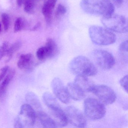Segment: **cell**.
Returning <instances> with one entry per match:
<instances>
[{"label":"cell","mask_w":128,"mask_h":128,"mask_svg":"<svg viewBox=\"0 0 128 128\" xmlns=\"http://www.w3.org/2000/svg\"><path fill=\"white\" fill-rule=\"evenodd\" d=\"M80 6L85 12L102 17L113 14L114 10V5L110 0H82Z\"/></svg>","instance_id":"6da1fadb"},{"label":"cell","mask_w":128,"mask_h":128,"mask_svg":"<svg viewBox=\"0 0 128 128\" xmlns=\"http://www.w3.org/2000/svg\"><path fill=\"white\" fill-rule=\"evenodd\" d=\"M69 68L76 76H93L97 72V69L93 63L87 58L83 56L73 58L70 64Z\"/></svg>","instance_id":"7a4b0ae2"},{"label":"cell","mask_w":128,"mask_h":128,"mask_svg":"<svg viewBox=\"0 0 128 128\" xmlns=\"http://www.w3.org/2000/svg\"><path fill=\"white\" fill-rule=\"evenodd\" d=\"M89 33L92 42L98 45H109L114 44L116 39V35L112 32L99 26L90 27Z\"/></svg>","instance_id":"3957f363"},{"label":"cell","mask_w":128,"mask_h":128,"mask_svg":"<svg viewBox=\"0 0 128 128\" xmlns=\"http://www.w3.org/2000/svg\"><path fill=\"white\" fill-rule=\"evenodd\" d=\"M84 114L92 120H98L104 116L106 113L105 105L99 100L92 98L86 99L84 102Z\"/></svg>","instance_id":"277c9868"},{"label":"cell","mask_w":128,"mask_h":128,"mask_svg":"<svg viewBox=\"0 0 128 128\" xmlns=\"http://www.w3.org/2000/svg\"><path fill=\"white\" fill-rule=\"evenodd\" d=\"M102 22L106 29L112 32L124 33L128 31V21L123 16L113 13L102 17Z\"/></svg>","instance_id":"5b68a950"},{"label":"cell","mask_w":128,"mask_h":128,"mask_svg":"<svg viewBox=\"0 0 128 128\" xmlns=\"http://www.w3.org/2000/svg\"><path fill=\"white\" fill-rule=\"evenodd\" d=\"M92 92L104 105L111 104L116 99L114 91L111 88L104 84L95 85Z\"/></svg>","instance_id":"8992f818"},{"label":"cell","mask_w":128,"mask_h":128,"mask_svg":"<svg viewBox=\"0 0 128 128\" xmlns=\"http://www.w3.org/2000/svg\"><path fill=\"white\" fill-rule=\"evenodd\" d=\"M93 56L96 63L103 69H110L115 64V59L113 55L105 50H96L93 52Z\"/></svg>","instance_id":"52a82bcc"},{"label":"cell","mask_w":128,"mask_h":128,"mask_svg":"<svg viewBox=\"0 0 128 128\" xmlns=\"http://www.w3.org/2000/svg\"><path fill=\"white\" fill-rule=\"evenodd\" d=\"M65 113L68 121L72 126L78 128H84L86 126V120L78 108L73 106H68L66 108Z\"/></svg>","instance_id":"ba28073f"},{"label":"cell","mask_w":128,"mask_h":128,"mask_svg":"<svg viewBox=\"0 0 128 128\" xmlns=\"http://www.w3.org/2000/svg\"><path fill=\"white\" fill-rule=\"evenodd\" d=\"M51 87L54 94L60 102L68 104L70 101L66 87L60 78H55L52 82Z\"/></svg>","instance_id":"9c48e42d"},{"label":"cell","mask_w":128,"mask_h":128,"mask_svg":"<svg viewBox=\"0 0 128 128\" xmlns=\"http://www.w3.org/2000/svg\"><path fill=\"white\" fill-rule=\"evenodd\" d=\"M20 115L23 116V121L26 126H31L35 124L37 114L35 109L29 104H24L22 106Z\"/></svg>","instance_id":"30bf717a"},{"label":"cell","mask_w":128,"mask_h":128,"mask_svg":"<svg viewBox=\"0 0 128 128\" xmlns=\"http://www.w3.org/2000/svg\"><path fill=\"white\" fill-rule=\"evenodd\" d=\"M66 88L70 97L73 100L79 101L85 96V93L74 82L68 83Z\"/></svg>","instance_id":"8fae6325"},{"label":"cell","mask_w":128,"mask_h":128,"mask_svg":"<svg viewBox=\"0 0 128 128\" xmlns=\"http://www.w3.org/2000/svg\"><path fill=\"white\" fill-rule=\"evenodd\" d=\"M74 82L84 92H92L95 84L88 77L77 76Z\"/></svg>","instance_id":"7c38bea8"},{"label":"cell","mask_w":128,"mask_h":128,"mask_svg":"<svg viewBox=\"0 0 128 128\" xmlns=\"http://www.w3.org/2000/svg\"><path fill=\"white\" fill-rule=\"evenodd\" d=\"M50 111L58 127H64L67 125L68 122V119L66 113L61 108Z\"/></svg>","instance_id":"4fadbf2b"},{"label":"cell","mask_w":128,"mask_h":128,"mask_svg":"<svg viewBox=\"0 0 128 128\" xmlns=\"http://www.w3.org/2000/svg\"><path fill=\"white\" fill-rule=\"evenodd\" d=\"M37 116L44 128H54L58 127L54 119L45 112L40 111L37 112Z\"/></svg>","instance_id":"5bb4252c"},{"label":"cell","mask_w":128,"mask_h":128,"mask_svg":"<svg viewBox=\"0 0 128 128\" xmlns=\"http://www.w3.org/2000/svg\"><path fill=\"white\" fill-rule=\"evenodd\" d=\"M56 2L57 0H48L42 7V14L48 23H49L51 20L52 13Z\"/></svg>","instance_id":"9a60e30c"},{"label":"cell","mask_w":128,"mask_h":128,"mask_svg":"<svg viewBox=\"0 0 128 128\" xmlns=\"http://www.w3.org/2000/svg\"><path fill=\"white\" fill-rule=\"evenodd\" d=\"M33 56L30 54H22L20 56L17 65L21 69L30 70L32 64Z\"/></svg>","instance_id":"2e32d148"},{"label":"cell","mask_w":128,"mask_h":128,"mask_svg":"<svg viewBox=\"0 0 128 128\" xmlns=\"http://www.w3.org/2000/svg\"><path fill=\"white\" fill-rule=\"evenodd\" d=\"M43 102L50 110L60 108L55 97L50 93L46 92L42 95Z\"/></svg>","instance_id":"e0dca14e"},{"label":"cell","mask_w":128,"mask_h":128,"mask_svg":"<svg viewBox=\"0 0 128 128\" xmlns=\"http://www.w3.org/2000/svg\"><path fill=\"white\" fill-rule=\"evenodd\" d=\"M15 74V71L12 69L9 72L7 75L0 85V100L2 99L6 91V89L10 82L12 80Z\"/></svg>","instance_id":"ac0fdd59"},{"label":"cell","mask_w":128,"mask_h":128,"mask_svg":"<svg viewBox=\"0 0 128 128\" xmlns=\"http://www.w3.org/2000/svg\"><path fill=\"white\" fill-rule=\"evenodd\" d=\"M45 46L47 50L48 58H52L56 54L58 48L56 42L52 39H47Z\"/></svg>","instance_id":"d6986e66"},{"label":"cell","mask_w":128,"mask_h":128,"mask_svg":"<svg viewBox=\"0 0 128 128\" xmlns=\"http://www.w3.org/2000/svg\"><path fill=\"white\" fill-rule=\"evenodd\" d=\"M26 100L28 103L33 108H34L36 109H41V105L38 98L36 95L32 92L28 93L26 96Z\"/></svg>","instance_id":"ffe728a7"},{"label":"cell","mask_w":128,"mask_h":128,"mask_svg":"<svg viewBox=\"0 0 128 128\" xmlns=\"http://www.w3.org/2000/svg\"><path fill=\"white\" fill-rule=\"evenodd\" d=\"M21 46V42H14L11 46L9 47L6 54L7 57V60H6V62H8L10 61L13 54H14L15 52L20 49Z\"/></svg>","instance_id":"44dd1931"},{"label":"cell","mask_w":128,"mask_h":128,"mask_svg":"<svg viewBox=\"0 0 128 128\" xmlns=\"http://www.w3.org/2000/svg\"><path fill=\"white\" fill-rule=\"evenodd\" d=\"M128 41H124L120 45L119 48V54L120 56L127 62L128 60Z\"/></svg>","instance_id":"7402d4cb"},{"label":"cell","mask_w":128,"mask_h":128,"mask_svg":"<svg viewBox=\"0 0 128 128\" xmlns=\"http://www.w3.org/2000/svg\"><path fill=\"white\" fill-rule=\"evenodd\" d=\"M36 0H25L24 3V10L27 13H33L35 8Z\"/></svg>","instance_id":"603a6c76"},{"label":"cell","mask_w":128,"mask_h":128,"mask_svg":"<svg viewBox=\"0 0 128 128\" xmlns=\"http://www.w3.org/2000/svg\"><path fill=\"white\" fill-rule=\"evenodd\" d=\"M36 54L37 58L40 60H43L48 58V53L45 46L39 48L36 52Z\"/></svg>","instance_id":"cb8c5ba5"},{"label":"cell","mask_w":128,"mask_h":128,"mask_svg":"<svg viewBox=\"0 0 128 128\" xmlns=\"http://www.w3.org/2000/svg\"><path fill=\"white\" fill-rule=\"evenodd\" d=\"M24 26V20L21 18H18L16 19L14 26V31L18 32L22 30Z\"/></svg>","instance_id":"d4e9b609"},{"label":"cell","mask_w":128,"mask_h":128,"mask_svg":"<svg viewBox=\"0 0 128 128\" xmlns=\"http://www.w3.org/2000/svg\"><path fill=\"white\" fill-rule=\"evenodd\" d=\"M66 12V7L62 4H59L57 7L55 12V16L57 18H61L64 15Z\"/></svg>","instance_id":"484cf974"},{"label":"cell","mask_w":128,"mask_h":128,"mask_svg":"<svg viewBox=\"0 0 128 128\" xmlns=\"http://www.w3.org/2000/svg\"><path fill=\"white\" fill-rule=\"evenodd\" d=\"M9 48V43L7 42H4L0 47V60L6 55Z\"/></svg>","instance_id":"4316f807"},{"label":"cell","mask_w":128,"mask_h":128,"mask_svg":"<svg viewBox=\"0 0 128 128\" xmlns=\"http://www.w3.org/2000/svg\"><path fill=\"white\" fill-rule=\"evenodd\" d=\"M2 21L4 30L6 31L8 30L10 26V18L8 15L6 13H3L2 15Z\"/></svg>","instance_id":"83f0119b"},{"label":"cell","mask_w":128,"mask_h":128,"mask_svg":"<svg viewBox=\"0 0 128 128\" xmlns=\"http://www.w3.org/2000/svg\"><path fill=\"white\" fill-rule=\"evenodd\" d=\"M120 84L126 92H128V75L125 76L120 80Z\"/></svg>","instance_id":"f1b7e54d"},{"label":"cell","mask_w":128,"mask_h":128,"mask_svg":"<svg viewBox=\"0 0 128 128\" xmlns=\"http://www.w3.org/2000/svg\"><path fill=\"white\" fill-rule=\"evenodd\" d=\"M9 69V67L8 66H4L1 69L0 73V82L4 78H5V76L8 72Z\"/></svg>","instance_id":"f546056e"},{"label":"cell","mask_w":128,"mask_h":128,"mask_svg":"<svg viewBox=\"0 0 128 128\" xmlns=\"http://www.w3.org/2000/svg\"><path fill=\"white\" fill-rule=\"evenodd\" d=\"M14 126L15 128H24V125L20 118L18 116L16 118L14 122Z\"/></svg>","instance_id":"4dcf8cb0"},{"label":"cell","mask_w":128,"mask_h":128,"mask_svg":"<svg viewBox=\"0 0 128 128\" xmlns=\"http://www.w3.org/2000/svg\"><path fill=\"white\" fill-rule=\"evenodd\" d=\"M110 0L114 5H115L117 7H118L121 6L123 2V0Z\"/></svg>","instance_id":"1f68e13d"},{"label":"cell","mask_w":128,"mask_h":128,"mask_svg":"<svg viewBox=\"0 0 128 128\" xmlns=\"http://www.w3.org/2000/svg\"><path fill=\"white\" fill-rule=\"evenodd\" d=\"M25 0H17V3L18 6H20L24 4Z\"/></svg>","instance_id":"d6a6232c"},{"label":"cell","mask_w":128,"mask_h":128,"mask_svg":"<svg viewBox=\"0 0 128 128\" xmlns=\"http://www.w3.org/2000/svg\"><path fill=\"white\" fill-rule=\"evenodd\" d=\"M1 26L0 24V32H1Z\"/></svg>","instance_id":"836d02e7"}]
</instances>
